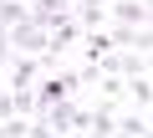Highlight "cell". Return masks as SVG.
Instances as JSON below:
<instances>
[{"label":"cell","mask_w":153,"mask_h":138,"mask_svg":"<svg viewBox=\"0 0 153 138\" xmlns=\"http://www.w3.org/2000/svg\"><path fill=\"white\" fill-rule=\"evenodd\" d=\"M46 66H51L46 56H21V61H16V72H10V82H5V87H10V92H26V87H36V72H46Z\"/></svg>","instance_id":"2"},{"label":"cell","mask_w":153,"mask_h":138,"mask_svg":"<svg viewBox=\"0 0 153 138\" xmlns=\"http://www.w3.org/2000/svg\"><path fill=\"white\" fill-rule=\"evenodd\" d=\"M107 51H112V41H107L102 31H92V36H87V56H92V61H102Z\"/></svg>","instance_id":"6"},{"label":"cell","mask_w":153,"mask_h":138,"mask_svg":"<svg viewBox=\"0 0 153 138\" xmlns=\"http://www.w3.org/2000/svg\"><path fill=\"white\" fill-rule=\"evenodd\" d=\"M112 16H117V26H148V5L143 0H112Z\"/></svg>","instance_id":"3"},{"label":"cell","mask_w":153,"mask_h":138,"mask_svg":"<svg viewBox=\"0 0 153 138\" xmlns=\"http://www.w3.org/2000/svg\"><path fill=\"white\" fill-rule=\"evenodd\" d=\"M123 87L133 92V102H138V113H148V97H153V87H148V77H123Z\"/></svg>","instance_id":"5"},{"label":"cell","mask_w":153,"mask_h":138,"mask_svg":"<svg viewBox=\"0 0 153 138\" xmlns=\"http://www.w3.org/2000/svg\"><path fill=\"white\" fill-rule=\"evenodd\" d=\"M66 138H82V133H66Z\"/></svg>","instance_id":"8"},{"label":"cell","mask_w":153,"mask_h":138,"mask_svg":"<svg viewBox=\"0 0 153 138\" xmlns=\"http://www.w3.org/2000/svg\"><path fill=\"white\" fill-rule=\"evenodd\" d=\"M10 61V36H5V26H0V66Z\"/></svg>","instance_id":"7"},{"label":"cell","mask_w":153,"mask_h":138,"mask_svg":"<svg viewBox=\"0 0 153 138\" xmlns=\"http://www.w3.org/2000/svg\"><path fill=\"white\" fill-rule=\"evenodd\" d=\"M112 138H148V113H123L117 118V128H112Z\"/></svg>","instance_id":"4"},{"label":"cell","mask_w":153,"mask_h":138,"mask_svg":"<svg viewBox=\"0 0 153 138\" xmlns=\"http://www.w3.org/2000/svg\"><path fill=\"white\" fill-rule=\"evenodd\" d=\"M5 36H10V51H26V56H46V31H41V26H31V21H16Z\"/></svg>","instance_id":"1"}]
</instances>
